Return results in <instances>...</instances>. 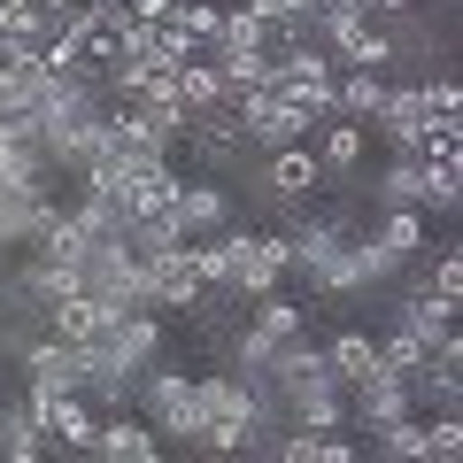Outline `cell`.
Here are the masks:
<instances>
[{
    "mask_svg": "<svg viewBox=\"0 0 463 463\" xmlns=\"http://www.w3.org/2000/svg\"><path fill=\"white\" fill-rule=\"evenodd\" d=\"M402 417H417V402H410V386H402L394 371H371L364 386H347V425L386 432V425H402Z\"/></svg>",
    "mask_w": 463,
    "mask_h": 463,
    "instance_id": "7c38bea8",
    "label": "cell"
},
{
    "mask_svg": "<svg viewBox=\"0 0 463 463\" xmlns=\"http://www.w3.org/2000/svg\"><path fill=\"white\" fill-rule=\"evenodd\" d=\"M170 224H178L185 248H201V240H216V232L240 224V201H232V185H224V178H185V185H178V201H170Z\"/></svg>",
    "mask_w": 463,
    "mask_h": 463,
    "instance_id": "5b68a950",
    "label": "cell"
},
{
    "mask_svg": "<svg viewBox=\"0 0 463 463\" xmlns=\"http://www.w3.org/2000/svg\"><path fill=\"white\" fill-rule=\"evenodd\" d=\"M317 355H325V379L347 394V386H364L371 371H379V332H355V325H347V332H332Z\"/></svg>",
    "mask_w": 463,
    "mask_h": 463,
    "instance_id": "5bb4252c",
    "label": "cell"
},
{
    "mask_svg": "<svg viewBox=\"0 0 463 463\" xmlns=\"http://www.w3.org/2000/svg\"><path fill=\"white\" fill-rule=\"evenodd\" d=\"M425 232H432V216H417V209H379L371 240H379V255H386L394 270H410L417 255H425Z\"/></svg>",
    "mask_w": 463,
    "mask_h": 463,
    "instance_id": "d6986e66",
    "label": "cell"
},
{
    "mask_svg": "<svg viewBox=\"0 0 463 463\" xmlns=\"http://www.w3.org/2000/svg\"><path fill=\"white\" fill-rule=\"evenodd\" d=\"M417 163H463V116H425L410 139Z\"/></svg>",
    "mask_w": 463,
    "mask_h": 463,
    "instance_id": "83f0119b",
    "label": "cell"
},
{
    "mask_svg": "<svg viewBox=\"0 0 463 463\" xmlns=\"http://www.w3.org/2000/svg\"><path fill=\"white\" fill-rule=\"evenodd\" d=\"M417 100H425V116H463V85L456 78H425Z\"/></svg>",
    "mask_w": 463,
    "mask_h": 463,
    "instance_id": "836d02e7",
    "label": "cell"
},
{
    "mask_svg": "<svg viewBox=\"0 0 463 463\" xmlns=\"http://www.w3.org/2000/svg\"><path fill=\"white\" fill-rule=\"evenodd\" d=\"M255 194L270 201V209H301V201L325 185V170H317V155L309 147H279V155H255Z\"/></svg>",
    "mask_w": 463,
    "mask_h": 463,
    "instance_id": "9c48e42d",
    "label": "cell"
},
{
    "mask_svg": "<svg viewBox=\"0 0 463 463\" xmlns=\"http://www.w3.org/2000/svg\"><path fill=\"white\" fill-rule=\"evenodd\" d=\"M0 332H8V317H0Z\"/></svg>",
    "mask_w": 463,
    "mask_h": 463,
    "instance_id": "ab89813d",
    "label": "cell"
},
{
    "mask_svg": "<svg viewBox=\"0 0 463 463\" xmlns=\"http://www.w3.org/2000/svg\"><path fill=\"white\" fill-rule=\"evenodd\" d=\"M124 124H132V132H147V139H163V147H178L185 139V109L178 100H170V78H155V85H139L132 100H124Z\"/></svg>",
    "mask_w": 463,
    "mask_h": 463,
    "instance_id": "4fadbf2b",
    "label": "cell"
},
{
    "mask_svg": "<svg viewBox=\"0 0 463 463\" xmlns=\"http://www.w3.org/2000/svg\"><path fill=\"white\" fill-rule=\"evenodd\" d=\"M16 364H24V394H78L85 347H70V340H54V332H39V340L16 347Z\"/></svg>",
    "mask_w": 463,
    "mask_h": 463,
    "instance_id": "30bf717a",
    "label": "cell"
},
{
    "mask_svg": "<svg viewBox=\"0 0 463 463\" xmlns=\"http://www.w3.org/2000/svg\"><path fill=\"white\" fill-rule=\"evenodd\" d=\"M364 147H371V132L364 124H347V116H325V124H317V170H325V178H347V170L364 163Z\"/></svg>",
    "mask_w": 463,
    "mask_h": 463,
    "instance_id": "ffe728a7",
    "label": "cell"
},
{
    "mask_svg": "<svg viewBox=\"0 0 463 463\" xmlns=\"http://www.w3.org/2000/svg\"><path fill=\"white\" fill-rule=\"evenodd\" d=\"M0 456H47V448H39L32 402H0Z\"/></svg>",
    "mask_w": 463,
    "mask_h": 463,
    "instance_id": "f1b7e54d",
    "label": "cell"
},
{
    "mask_svg": "<svg viewBox=\"0 0 463 463\" xmlns=\"http://www.w3.org/2000/svg\"><path fill=\"white\" fill-rule=\"evenodd\" d=\"M0 194H16V201H54V163L39 155V139L8 147V163H0Z\"/></svg>",
    "mask_w": 463,
    "mask_h": 463,
    "instance_id": "44dd1931",
    "label": "cell"
},
{
    "mask_svg": "<svg viewBox=\"0 0 463 463\" xmlns=\"http://www.w3.org/2000/svg\"><path fill=\"white\" fill-rule=\"evenodd\" d=\"M163 347H170L163 317H155V309H132V317H116V325H109V332L93 340V355H100V364H116V371H132V379H139V371H155V355H163Z\"/></svg>",
    "mask_w": 463,
    "mask_h": 463,
    "instance_id": "ba28073f",
    "label": "cell"
},
{
    "mask_svg": "<svg viewBox=\"0 0 463 463\" xmlns=\"http://www.w3.org/2000/svg\"><path fill=\"white\" fill-rule=\"evenodd\" d=\"M47 332H54V340H70V347H93L100 332H109V317H100L85 294H70L62 309H47Z\"/></svg>",
    "mask_w": 463,
    "mask_h": 463,
    "instance_id": "4316f807",
    "label": "cell"
},
{
    "mask_svg": "<svg viewBox=\"0 0 463 463\" xmlns=\"http://www.w3.org/2000/svg\"><path fill=\"white\" fill-rule=\"evenodd\" d=\"M417 124H425V100H417V85H386L379 93V109H371V124L364 132H379L394 155H410V139H417Z\"/></svg>",
    "mask_w": 463,
    "mask_h": 463,
    "instance_id": "e0dca14e",
    "label": "cell"
},
{
    "mask_svg": "<svg viewBox=\"0 0 463 463\" xmlns=\"http://www.w3.org/2000/svg\"><path fill=\"white\" fill-rule=\"evenodd\" d=\"M24 402L39 417V448L47 456H93L100 425H93V402L85 394H24Z\"/></svg>",
    "mask_w": 463,
    "mask_h": 463,
    "instance_id": "8992f818",
    "label": "cell"
},
{
    "mask_svg": "<svg viewBox=\"0 0 463 463\" xmlns=\"http://www.w3.org/2000/svg\"><path fill=\"white\" fill-rule=\"evenodd\" d=\"M178 147H194V163H201V170H224V163H255V147L240 139V124H232V116H194Z\"/></svg>",
    "mask_w": 463,
    "mask_h": 463,
    "instance_id": "2e32d148",
    "label": "cell"
},
{
    "mask_svg": "<svg viewBox=\"0 0 463 463\" xmlns=\"http://www.w3.org/2000/svg\"><path fill=\"white\" fill-rule=\"evenodd\" d=\"M209 463H248V456H209Z\"/></svg>",
    "mask_w": 463,
    "mask_h": 463,
    "instance_id": "f35d334b",
    "label": "cell"
},
{
    "mask_svg": "<svg viewBox=\"0 0 463 463\" xmlns=\"http://www.w3.org/2000/svg\"><path fill=\"white\" fill-rule=\"evenodd\" d=\"M371 201H379V209H417V201H425V163H417V155H394V163L379 170V185H371Z\"/></svg>",
    "mask_w": 463,
    "mask_h": 463,
    "instance_id": "603a6c76",
    "label": "cell"
},
{
    "mask_svg": "<svg viewBox=\"0 0 463 463\" xmlns=\"http://www.w3.org/2000/svg\"><path fill=\"white\" fill-rule=\"evenodd\" d=\"M8 147H16V132H8V124H0V163H8Z\"/></svg>",
    "mask_w": 463,
    "mask_h": 463,
    "instance_id": "8d00e7d4",
    "label": "cell"
},
{
    "mask_svg": "<svg viewBox=\"0 0 463 463\" xmlns=\"http://www.w3.org/2000/svg\"><path fill=\"white\" fill-rule=\"evenodd\" d=\"M139 270H147V309L155 317H194L201 301H209V279H201L194 248H170V255H155V263H139Z\"/></svg>",
    "mask_w": 463,
    "mask_h": 463,
    "instance_id": "52a82bcc",
    "label": "cell"
},
{
    "mask_svg": "<svg viewBox=\"0 0 463 463\" xmlns=\"http://www.w3.org/2000/svg\"><path fill=\"white\" fill-rule=\"evenodd\" d=\"M248 332H263L270 347H286V340H301L309 332V317H301V301H286V294H263V301H248Z\"/></svg>",
    "mask_w": 463,
    "mask_h": 463,
    "instance_id": "d4e9b609",
    "label": "cell"
},
{
    "mask_svg": "<svg viewBox=\"0 0 463 463\" xmlns=\"http://www.w3.org/2000/svg\"><path fill=\"white\" fill-rule=\"evenodd\" d=\"M425 216H448L463 209V163H425V201H417Z\"/></svg>",
    "mask_w": 463,
    "mask_h": 463,
    "instance_id": "f546056e",
    "label": "cell"
},
{
    "mask_svg": "<svg viewBox=\"0 0 463 463\" xmlns=\"http://www.w3.org/2000/svg\"><path fill=\"white\" fill-rule=\"evenodd\" d=\"M0 463H47V456H0Z\"/></svg>",
    "mask_w": 463,
    "mask_h": 463,
    "instance_id": "74e56055",
    "label": "cell"
},
{
    "mask_svg": "<svg viewBox=\"0 0 463 463\" xmlns=\"http://www.w3.org/2000/svg\"><path fill=\"white\" fill-rule=\"evenodd\" d=\"M425 425V463H463V417L440 410V417H417Z\"/></svg>",
    "mask_w": 463,
    "mask_h": 463,
    "instance_id": "1f68e13d",
    "label": "cell"
},
{
    "mask_svg": "<svg viewBox=\"0 0 463 463\" xmlns=\"http://www.w3.org/2000/svg\"><path fill=\"white\" fill-rule=\"evenodd\" d=\"M347 8H355V16H371V24H386V16H410L417 0H347Z\"/></svg>",
    "mask_w": 463,
    "mask_h": 463,
    "instance_id": "d590c367",
    "label": "cell"
},
{
    "mask_svg": "<svg viewBox=\"0 0 463 463\" xmlns=\"http://www.w3.org/2000/svg\"><path fill=\"white\" fill-rule=\"evenodd\" d=\"M78 294L116 325V317L147 309V270H139L132 255L116 248V240H100V248H85V263H78Z\"/></svg>",
    "mask_w": 463,
    "mask_h": 463,
    "instance_id": "3957f363",
    "label": "cell"
},
{
    "mask_svg": "<svg viewBox=\"0 0 463 463\" xmlns=\"http://www.w3.org/2000/svg\"><path fill=\"white\" fill-rule=\"evenodd\" d=\"M232 124H240V139H248L255 155H279V147H301V139L317 132L309 116H301L294 100H279V93H270V85H263V93H248V100H240V109H232Z\"/></svg>",
    "mask_w": 463,
    "mask_h": 463,
    "instance_id": "277c9868",
    "label": "cell"
},
{
    "mask_svg": "<svg viewBox=\"0 0 463 463\" xmlns=\"http://www.w3.org/2000/svg\"><path fill=\"white\" fill-rule=\"evenodd\" d=\"M425 286H432V294L448 301V309H456V301H463V255H440V263H432V279H425Z\"/></svg>",
    "mask_w": 463,
    "mask_h": 463,
    "instance_id": "e575fe53",
    "label": "cell"
},
{
    "mask_svg": "<svg viewBox=\"0 0 463 463\" xmlns=\"http://www.w3.org/2000/svg\"><path fill=\"white\" fill-rule=\"evenodd\" d=\"M132 417L155 432L163 448H194L201 440V410H194V379L185 371H170V364H155V371H139V394H132Z\"/></svg>",
    "mask_w": 463,
    "mask_h": 463,
    "instance_id": "7a4b0ae2",
    "label": "cell"
},
{
    "mask_svg": "<svg viewBox=\"0 0 463 463\" xmlns=\"http://www.w3.org/2000/svg\"><path fill=\"white\" fill-rule=\"evenodd\" d=\"M371 448H379V463H425V425H417V417H402V425L371 432Z\"/></svg>",
    "mask_w": 463,
    "mask_h": 463,
    "instance_id": "4dcf8cb0",
    "label": "cell"
},
{
    "mask_svg": "<svg viewBox=\"0 0 463 463\" xmlns=\"http://www.w3.org/2000/svg\"><path fill=\"white\" fill-rule=\"evenodd\" d=\"M32 209H39V201H16V194H0V255L32 248Z\"/></svg>",
    "mask_w": 463,
    "mask_h": 463,
    "instance_id": "d6a6232c",
    "label": "cell"
},
{
    "mask_svg": "<svg viewBox=\"0 0 463 463\" xmlns=\"http://www.w3.org/2000/svg\"><path fill=\"white\" fill-rule=\"evenodd\" d=\"M317 47H325L332 70H386V62H394V47H386V24H371V16H340V24H325V32H317Z\"/></svg>",
    "mask_w": 463,
    "mask_h": 463,
    "instance_id": "8fae6325",
    "label": "cell"
},
{
    "mask_svg": "<svg viewBox=\"0 0 463 463\" xmlns=\"http://www.w3.org/2000/svg\"><path fill=\"white\" fill-rule=\"evenodd\" d=\"M379 93H386L379 70H332V116H347V124H371Z\"/></svg>",
    "mask_w": 463,
    "mask_h": 463,
    "instance_id": "7402d4cb",
    "label": "cell"
},
{
    "mask_svg": "<svg viewBox=\"0 0 463 463\" xmlns=\"http://www.w3.org/2000/svg\"><path fill=\"white\" fill-rule=\"evenodd\" d=\"M93 463H170V448L155 440L132 410H116L109 425H100V440H93Z\"/></svg>",
    "mask_w": 463,
    "mask_h": 463,
    "instance_id": "9a60e30c",
    "label": "cell"
},
{
    "mask_svg": "<svg viewBox=\"0 0 463 463\" xmlns=\"http://www.w3.org/2000/svg\"><path fill=\"white\" fill-rule=\"evenodd\" d=\"M170 100L185 109V124H194V116H224V109H216V70H209V54H194V62L170 78Z\"/></svg>",
    "mask_w": 463,
    "mask_h": 463,
    "instance_id": "cb8c5ba5",
    "label": "cell"
},
{
    "mask_svg": "<svg viewBox=\"0 0 463 463\" xmlns=\"http://www.w3.org/2000/svg\"><path fill=\"white\" fill-rule=\"evenodd\" d=\"M163 24H170V32H178L194 54H209V47H216V32H224V8H216V0H178Z\"/></svg>",
    "mask_w": 463,
    "mask_h": 463,
    "instance_id": "484cf974",
    "label": "cell"
},
{
    "mask_svg": "<svg viewBox=\"0 0 463 463\" xmlns=\"http://www.w3.org/2000/svg\"><path fill=\"white\" fill-rule=\"evenodd\" d=\"M201 279H209V294H232V301H263V294H279V279H286V232L279 224H232V232H216V240H201Z\"/></svg>",
    "mask_w": 463,
    "mask_h": 463,
    "instance_id": "6da1fadb",
    "label": "cell"
},
{
    "mask_svg": "<svg viewBox=\"0 0 463 463\" xmlns=\"http://www.w3.org/2000/svg\"><path fill=\"white\" fill-rule=\"evenodd\" d=\"M402 386H410L417 417H440V410H456V402H463V364H448V355H425V364H417Z\"/></svg>",
    "mask_w": 463,
    "mask_h": 463,
    "instance_id": "ac0fdd59",
    "label": "cell"
}]
</instances>
